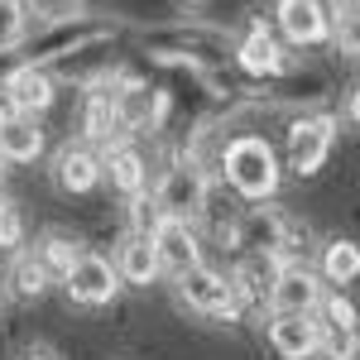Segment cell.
I'll return each instance as SVG.
<instances>
[{
  "mask_svg": "<svg viewBox=\"0 0 360 360\" xmlns=\"http://www.w3.org/2000/svg\"><path fill=\"white\" fill-rule=\"evenodd\" d=\"M278 154L264 135H231L221 144V183L245 202H264L278 193Z\"/></svg>",
  "mask_w": 360,
  "mask_h": 360,
  "instance_id": "6da1fadb",
  "label": "cell"
},
{
  "mask_svg": "<svg viewBox=\"0 0 360 360\" xmlns=\"http://www.w3.org/2000/svg\"><path fill=\"white\" fill-rule=\"evenodd\" d=\"M236 250L245 255H264L274 264H303V240H307V226H298L288 212L278 207H245L236 217Z\"/></svg>",
  "mask_w": 360,
  "mask_h": 360,
  "instance_id": "7a4b0ae2",
  "label": "cell"
},
{
  "mask_svg": "<svg viewBox=\"0 0 360 360\" xmlns=\"http://www.w3.org/2000/svg\"><path fill=\"white\" fill-rule=\"evenodd\" d=\"M207 193H212V173L193 159H178L173 168H164L159 188H154V207L164 212L168 221H197L202 207H207Z\"/></svg>",
  "mask_w": 360,
  "mask_h": 360,
  "instance_id": "3957f363",
  "label": "cell"
},
{
  "mask_svg": "<svg viewBox=\"0 0 360 360\" xmlns=\"http://www.w3.org/2000/svg\"><path fill=\"white\" fill-rule=\"evenodd\" d=\"M178 298L202 312V317H217V322H236L245 303L236 298V288H231V274L221 269H212V264H193V269H183L178 274Z\"/></svg>",
  "mask_w": 360,
  "mask_h": 360,
  "instance_id": "277c9868",
  "label": "cell"
},
{
  "mask_svg": "<svg viewBox=\"0 0 360 360\" xmlns=\"http://www.w3.org/2000/svg\"><path fill=\"white\" fill-rule=\"evenodd\" d=\"M336 149V120L332 115H293L288 139H283V159L298 178H312L317 168L332 159Z\"/></svg>",
  "mask_w": 360,
  "mask_h": 360,
  "instance_id": "5b68a950",
  "label": "cell"
},
{
  "mask_svg": "<svg viewBox=\"0 0 360 360\" xmlns=\"http://www.w3.org/2000/svg\"><path fill=\"white\" fill-rule=\"evenodd\" d=\"M332 20L327 0H274V25L293 49H322L332 39Z\"/></svg>",
  "mask_w": 360,
  "mask_h": 360,
  "instance_id": "8992f818",
  "label": "cell"
},
{
  "mask_svg": "<svg viewBox=\"0 0 360 360\" xmlns=\"http://www.w3.org/2000/svg\"><path fill=\"white\" fill-rule=\"evenodd\" d=\"M63 288H68V298L82 307H106L115 303V293H120V274H115V264L106 255H96V250H82L77 259H72V269L58 278Z\"/></svg>",
  "mask_w": 360,
  "mask_h": 360,
  "instance_id": "52a82bcc",
  "label": "cell"
},
{
  "mask_svg": "<svg viewBox=\"0 0 360 360\" xmlns=\"http://www.w3.org/2000/svg\"><path fill=\"white\" fill-rule=\"evenodd\" d=\"M269 346L278 360H312L322 351L317 312H269Z\"/></svg>",
  "mask_w": 360,
  "mask_h": 360,
  "instance_id": "ba28073f",
  "label": "cell"
},
{
  "mask_svg": "<svg viewBox=\"0 0 360 360\" xmlns=\"http://www.w3.org/2000/svg\"><path fill=\"white\" fill-rule=\"evenodd\" d=\"M322 293H327V288H322L317 269H307V264H278L264 307H269V312H317Z\"/></svg>",
  "mask_w": 360,
  "mask_h": 360,
  "instance_id": "9c48e42d",
  "label": "cell"
},
{
  "mask_svg": "<svg viewBox=\"0 0 360 360\" xmlns=\"http://www.w3.org/2000/svg\"><path fill=\"white\" fill-rule=\"evenodd\" d=\"M149 245H154V255H159V269L164 274H183V269H193V264H202V240H197L193 221H159L154 226V236H149Z\"/></svg>",
  "mask_w": 360,
  "mask_h": 360,
  "instance_id": "30bf717a",
  "label": "cell"
},
{
  "mask_svg": "<svg viewBox=\"0 0 360 360\" xmlns=\"http://www.w3.org/2000/svg\"><path fill=\"white\" fill-rule=\"evenodd\" d=\"M154 49H159V58H168V63H217V58H226V44L217 29H164L159 39H154Z\"/></svg>",
  "mask_w": 360,
  "mask_h": 360,
  "instance_id": "8fae6325",
  "label": "cell"
},
{
  "mask_svg": "<svg viewBox=\"0 0 360 360\" xmlns=\"http://www.w3.org/2000/svg\"><path fill=\"white\" fill-rule=\"evenodd\" d=\"M236 63L245 68L250 77H264V82H278V77L293 68L288 49H283V44H278V39H274V34H269L264 25H255L245 39L236 44Z\"/></svg>",
  "mask_w": 360,
  "mask_h": 360,
  "instance_id": "7c38bea8",
  "label": "cell"
},
{
  "mask_svg": "<svg viewBox=\"0 0 360 360\" xmlns=\"http://www.w3.org/2000/svg\"><path fill=\"white\" fill-rule=\"evenodd\" d=\"M5 101L15 106L20 115H44L49 106L58 101V82L49 68H34V63H25V68H15L10 77H5Z\"/></svg>",
  "mask_w": 360,
  "mask_h": 360,
  "instance_id": "4fadbf2b",
  "label": "cell"
},
{
  "mask_svg": "<svg viewBox=\"0 0 360 360\" xmlns=\"http://www.w3.org/2000/svg\"><path fill=\"white\" fill-rule=\"evenodd\" d=\"M101 183H111V193H120L125 202L149 193V159L139 154L130 139H120V144H111L101 154Z\"/></svg>",
  "mask_w": 360,
  "mask_h": 360,
  "instance_id": "5bb4252c",
  "label": "cell"
},
{
  "mask_svg": "<svg viewBox=\"0 0 360 360\" xmlns=\"http://www.w3.org/2000/svg\"><path fill=\"white\" fill-rule=\"evenodd\" d=\"M53 183H58V193H68V197L101 188V154L86 149V144H63L53 154Z\"/></svg>",
  "mask_w": 360,
  "mask_h": 360,
  "instance_id": "9a60e30c",
  "label": "cell"
},
{
  "mask_svg": "<svg viewBox=\"0 0 360 360\" xmlns=\"http://www.w3.org/2000/svg\"><path fill=\"white\" fill-rule=\"evenodd\" d=\"M82 135L91 139V144H106V149L125 139V130H120V111H115V91H111V82L86 86V101H82Z\"/></svg>",
  "mask_w": 360,
  "mask_h": 360,
  "instance_id": "2e32d148",
  "label": "cell"
},
{
  "mask_svg": "<svg viewBox=\"0 0 360 360\" xmlns=\"http://www.w3.org/2000/svg\"><path fill=\"white\" fill-rule=\"evenodd\" d=\"M44 125H39V115H5L0 120V164H34L39 154H44Z\"/></svg>",
  "mask_w": 360,
  "mask_h": 360,
  "instance_id": "e0dca14e",
  "label": "cell"
},
{
  "mask_svg": "<svg viewBox=\"0 0 360 360\" xmlns=\"http://www.w3.org/2000/svg\"><path fill=\"white\" fill-rule=\"evenodd\" d=\"M115 274H120V283H130V288H149L154 278L164 274L159 269V255H154V245H149V236H120V250H115Z\"/></svg>",
  "mask_w": 360,
  "mask_h": 360,
  "instance_id": "ac0fdd59",
  "label": "cell"
},
{
  "mask_svg": "<svg viewBox=\"0 0 360 360\" xmlns=\"http://www.w3.org/2000/svg\"><path fill=\"white\" fill-rule=\"evenodd\" d=\"M322 283H336V288H346V283H356L360 278V250L356 240H346V236H336L322 245Z\"/></svg>",
  "mask_w": 360,
  "mask_h": 360,
  "instance_id": "d6986e66",
  "label": "cell"
},
{
  "mask_svg": "<svg viewBox=\"0 0 360 360\" xmlns=\"http://www.w3.org/2000/svg\"><path fill=\"white\" fill-rule=\"evenodd\" d=\"M5 283H10V293L15 298H25V303H34V298H44L49 293V269L34 259V255H15V264H10V274H5Z\"/></svg>",
  "mask_w": 360,
  "mask_h": 360,
  "instance_id": "ffe728a7",
  "label": "cell"
},
{
  "mask_svg": "<svg viewBox=\"0 0 360 360\" xmlns=\"http://www.w3.org/2000/svg\"><path fill=\"white\" fill-rule=\"evenodd\" d=\"M77 255H82V240H77V236H63V231H49L34 259H39L44 269H49V278H63L68 269H72V259H77Z\"/></svg>",
  "mask_w": 360,
  "mask_h": 360,
  "instance_id": "44dd1931",
  "label": "cell"
},
{
  "mask_svg": "<svg viewBox=\"0 0 360 360\" xmlns=\"http://www.w3.org/2000/svg\"><path fill=\"white\" fill-rule=\"evenodd\" d=\"M29 39V5L25 0H0V53L20 49Z\"/></svg>",
  "mask_w": 360,
  "mask_h": 360,
  "instance_id": "7402d4cb",
  "label": "cell"
},
{
  "mask_svg": "<svg viewBox=\"0 0 360 360\" xmlns=\"http://www.w3.org/2000/svg\"><path fill=\"white\" fill-rule=\"evenodd\" d=\"M317 322L322 327H332V332H356V303L351 298H341V293H322V303H317Z\"/></svg>",
  "mask_w": 360,
  "mask_h": 360,
  "instance_id": "603a6c76",
  "label": "cell"
},
{
  "mask_svg": "<svg viewBox=\"0 0 360 360\" xmlns=\"http://www.w3.org/2000/svg\"><path fill=\"white\" fill-rule=\"evenodd\" d=\"M125 217H130V236H154V226L164 221V212L154 207V197H149V193L130 197V207H125Z\"/></svg>",
  "mask_w": 360,
  "mask_h": 360,
  "instance_id": "cb8c5ba5",
  "label": "cell"
},
{
  "mask_svg": "<svg viewBox=\"0 0 360 360\" xmlns=\"http://www.w3.org/2000/svg\"><path fill=\"white\" fill-rule=\"evenodd\" d=\"M29 5V20L39 15L44 25H53V20H68L72 10H77V0H25Z\"/></svg>",
  "mask_w": 360,
  "mask_h": 360,
  "instance_id": "d4e9b609",
  "label": "cell"
},
{
  "mask_svg": "<svg viewBox=\"0 0 360 360\" xmlns=\"http://www.w3.org/2000/svg\"><path fill=\"white\" fill-rule=\"evenodd\" d=\"M20 360H63V356H58L49 341H29L25 351H20Z\"/></svg>",
  "mask_w": 360,
  "mask_h": 360,
  "instance_id": "484cf974",
  "label": "cell"
}]
</instances>
